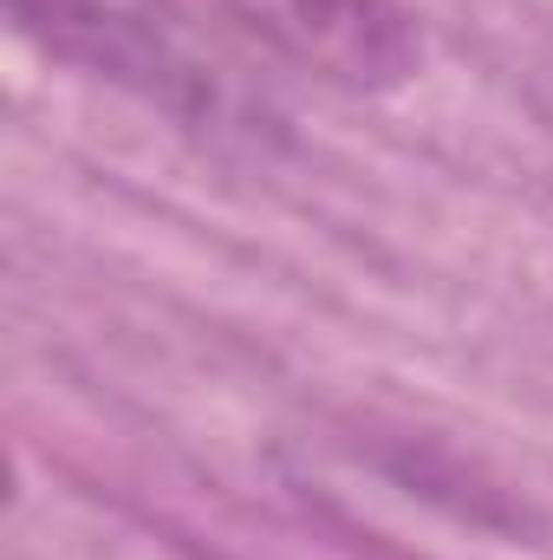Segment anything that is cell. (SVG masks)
Listing matches in <instances>:
<instances>
[{
  "instance_id": "1",
  "label": "cell",
  "mask_w": 553,
  "mask_h": 560,
  "mask_svg": "<svg viewBox=\"0 0 553 560\" xmlns=\"http://www.w3.org/2000/svg\"><path fill=\"white\" fill-rule=\"evenodd\" d=\"M7 20L46 59L131 92L189 131H242L248 118L235 72L163 0H7Z\"/></svg>"
},
{
  "instance_id": "2",
  "label": "cell",
  "mask_w": 553,
  "mask_h": 560,
  "mask_svg": "<svg viewBox=\"0 0 553 560\" xmlns=\"http://www.w3.org/2000/svg\"><path fill=\"white\" fill-rule=\"evenodd\" d=\"M202 7L339 92H398L423 72V33L398 0H202Z\"/></svg>"
}]
</instances>
